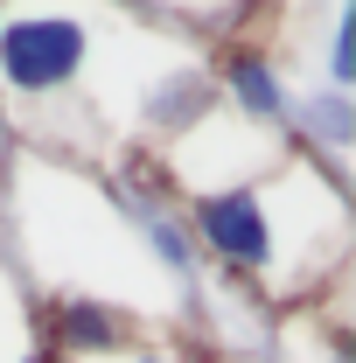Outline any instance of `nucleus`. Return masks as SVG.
<instances>
[{"mask_svg": "<svg viewBox=\"0 0 356 363\" xmlns=\"http://www.w3.org/2000/svg\"><path fill=\"white\" fill-rule=\"evenodd\" d=\"M84 21L70 14H21L0 28V77L7 91H63L77 70H84Z\"/></svg>", "mask_w": 356, "mask_h": 363, "instance_id": "f257e3e1", "label": "nucleus"}, {"mask_svg": "<svg viewBox=\"0 0 356 363\" xmlns=\"http://www.w3.org/2000/svg\"><path fill=\"white\" fill-rule=\"evenodd\" d=\"M196 230H203V245L217 252L223 266H238V272H259L272 259L266 203H259L252 189H217V196H203V203H196Z\"/></svg>", "mask_w": 356, "mask_h": 363, "instance_id": "f03ea898", "label": "nucleus"}, {"mask_svg": "<svg viewBox=\"0 0 356 363\" xmlns=\"http://www.w3.org/2000/svg\"><path fill=\"white\" fill-rule=\"evenodd\" d=\"M230 98H238V112H252V119H287V98H279V77H272L259 56H238L230 63Z\"/></svg>", "mask_w": 356, "mask_h": 363, "instance_id": "7ed1b4c3", "label": "nucleus"}, {"mask_svg": "<svg viewBox=\"0 0 356 363\" xmlns=\"http://www.w3.org/2000/svg\"><path fill=\"white\" fill-rule=\"evenodd\" d=\"M112 335H119L112 308H70V321H63V342H77V350H105Z\"/></svg>", "mask_w": 356, "mask_h": 363, "instance_id": "20e7f679", "label": "nucleus"}, {"mask_svg": "<svg viewBox=\"0 0 356 363\" xmlns=\"http://www.w3.org/2000/svg\"><path fill=\"white\" fill-rule=\"evenodd\" d=\"M133 363H161V357H133Z\"/></svg>", "mask_w": 356, "mask_h": 363, "instance_id": "39448f33", "label": "nucleus"}, {"mask_svg": "<svg viewBox=\"0 0 356 363\" xmlns=\"http://www.w3.org/2000/svg\"><path fill=\"white\" fill-rule=\"evenodd\" d=\"M21 363H43V357H21Z\"/></svg>", "mask_w": 356, "mask_h": 363, "instance_id": "423d86ee", "label": "nucleus"}]
</instances>
